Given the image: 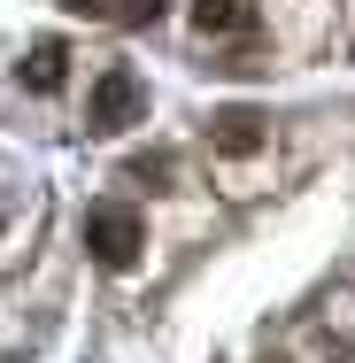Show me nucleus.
I'll return each instance as SVG.
<instances>
[{"label": "nucleus", "instance_id": "7ed1b4c3", "mask_svg": "<svg viewBox=\"0 0 355 363\" xmlns=\"http://www.w3.org/2000/svg\"><path fill=\"white\" fill-rule=\"evenodd\" d=\"M209 140H216V155L247 162V155H263V147H271V116H263L255 101H224V108L209 116Z\"/></svg>", "mask_w": 355, "mask_h": 363}, {"label": "nucleus", "instance_id": "f03ea898", "mask_svg": "<svg viewBox=\"0 0 355 363\" xmlns=\"http://www.w3.org/2000/svg\"><path fill=\"white\" fill-rule=\"evenodd\" d=\"M147 247V217L132 201H93L85 209V255L101 263V271H132Z\"/></svg>", "mask_w": 355, "mask_h": 363}, {"label": "nucleus", "instance_id": "0eeeda50", "mask_svg": "<svg viewBox=\"0 0 355 363\" xmlns=\"http://www.w3.org/2000/svg\"><path fill=\"white\" fill-rule=\"evenodd\" d=\"M108 16L124 31H147V23H162V0H108Z\"/></svg>", "mask_w": 355, "mask_h": 363}, {"label": "nucleus", "instance_id": "20e7f679", "mask_svg": "<svg viewBox=\"0 0 355 363\" xmlns=\"http://www.w3.org/2000/svg\"><path fill=\"white\" fill-rule=\"evenodd\" d=\"M193 31H201V39H224V31L247 39V31H255V8H247V0H193Z\"/></svg>", "mask_w": 355, "mask_h": 363}, {"label": "nucleus", "instance_id": "f257e3e1", "mask_svg": "<svg viewBox=\"0 0 355 363\" xmlns=\"http://www.w3.org/2000/svg\"><path fill=\"white\" fill-rule=\"evenodd\" d=\"M147 116V85L132 62H108V70L93 77V93H85V132L93 140H116V132H132Z\"/></svg>", "mask_w": 355, "mask_h": 363}, {"label": "nucleus", "instance_id": "423d86ee", "mask_svg": "<svg viewBox=\"0 0 355 363\" xmlns=\"http://www.w3.org/2000/svg\"><path fill=\"white\" fill-rule=\"evenodd\" d=\"M124 178H132V186H147V194H162V186L178 178V162H170V155H132V162H124Z\"/></svg>", "mask_w": 355, "mask_h": 363}, {"label": "nucleus", "instance_id": "39448f33", "mask_svg": "<svg viewBox=\"0 0 355 363\" xmlns=\"http://www.w3.org/2000/svg\"><path fill=\"white\" fill-rule=\"evenodd\" d=\"M62 77H70V47H62V39H39V47L23 55V85H31V93H62Z\"/></svg>", "mask_w": 355, "mask_h": 363}, {"label": "nucleus", "instance_id": "6e6552de", "mask_svg": "<svg viewBox=\"0 0 355 363\" xmlns=\"http://www.w3.org/2000/svg\"><path fill=\"white\" fill-rule=\"evenodd\" d=\"M70 16H108V0H62Z\"/></svg>", "mask_w": 355, "mask_h": 363}]
</instances>
